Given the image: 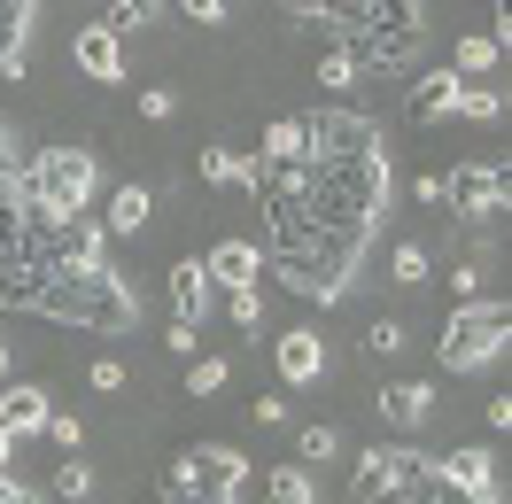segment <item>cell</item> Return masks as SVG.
<instances>
[{"label": "cell", "instance_id": "24", "mask_svg": "<svg viewBox=\"0 0 512 504\" xmlns=\"http://www.w3.org/2000/svg\"><path fill=\"white\" fill-rule=\"evenodd\" d=\"M55 497H94V466L78 450H63V466H55Z\"/></svg>", "mask_w": 512, "mask_h": 504}, {"label": "cell", "instance_id": "12", "mask_svg": "<svg viewBox=\"0 0 512 504\" xmlns=\"http://www.w3.org/2000/svg\"><path fill=\"white\" fill-rule=\"evenodd\" d=\"M272 357H280V380H288V388H311V380L326 373V342L311 334V326L280 334V349H272Z\"/></svg>", "mask_w": 512, "mask_h": 504}, {"label": "cell", "instance_id": "41", "mask_svg": "<svg viewBox=\"0 0 512 504\" xmlns=\"http://www.w3.org/2000/svg\"><path fill=\"white\" fill-rule=\"evenodd\" d=\"M32 497V489H24V481H8V473H0V504H24Z\"/></svg>", "mask_w": 512, "mask_h": 504}, {"label": "cell", "instance_id": "22", "mask_svg": "<svg viewBox=\"0 0 512 504\" xmlns=\"http://www.w3.org/2000/svg\"><path fill=\"white\" fill-rule=\"evenodd\" d=\"M388 280H396V287H419V280H427V241H396V256H388Z\"/></svg>", "mask_w": 512, "mask_h": 504}, {"label": "cell", "instance_id": "3", "mask_svg": "<svg viewBox=\"0 0 512 504\" xmlns=\"http://www.w3.org/2000/svg\"><path fill=\"white\" fill-rule=\"evenodd\" d=\"M16 187H24V210L78 218L101 194V163H94V148H39L32 163H16Z\"/></svg>", "mask_w": 512, "mask_h": 504}, {"label": "cell", "instance_id": "18", "mask_svg": "<svg viewBox=\"0 0 512 504\" xmlns=\"http://www.w3.org/2000/svg\"><path fill=\"white\" fill-rule=\"evenodd\" d=\"M148 210H156V202H148V187H117V194H109V210H101L109 241H117V233H140V225H148Z\"/></svg>", "mask_w": 512, "mask_h": 504}, {"label": "cell", "instance_id": "44", "mask_svg": "<svg viewBox=\"0 0 512 504\" xmlns=\"http://www.w3.org/2000/svg\"><path fill=\"white\" fill-rule=\"evenodd\" d=\"M0 380H8V342H0Z\"/></svg>", "mask_w": 512, "mask_h": 504}, {"label": "cell", "instance_id": "38", "mask_svg": "<svg viewBox=\"0 0 512 504\" xmlns=\"http://www.w3.org/2000/svg\"><path fill=\"white\" fill-rule=\"evenodd\" d=\"M156 489H163V497H187V466H179V458H171V466L156 473Z\"/></svg>", "mask_w": 512, "mask_h": 504}, {"label": "cell", "instance_id": "42", "mask_svg": "<svg viewBox=\"0 0 512 504\" xmlns=\"http://www.w3.org/2000/svg\"><path fill=\"white\" fill-rule=\"evenodd\" d=\"M8 450H16V435H8V427H0V466H8Z\"/></svg>", "mask_w": 512, "mask_h": 504}, {"label": "cell", "instance_id": "23", "mask_svg": "<svg viewBox=\"0 0 512 504\" xmlns=\"http://www.w3.org/2000/svg\"><path fill=\"white\" fill-rule=\"evenodd\" d=\"M272 497H280V504H319V481H311V466H280V473H272Z\"/></svg>", "mask_w": 512, "mask_h": 504}, {"label": "cell", "instance_id": "30", "mask_svg": "<svg viewBox=\"0 0 512 504\" xmlns=\"http://www.w3.org/2000/svg\"><path fill=\"white\" fill-rule=\"evenodd\" d=\"M295 450H303V466H319V458H334V450H342V435H334V427H303V435H295Z\"/></svg>", "mask_w": 512, "mask_h": 504}, {"label": "cell", "instance_id": "43", "mask_svg": "<svg viewBox=\"0 0 512 504\" xmlns=\"http://www.w3.org/2000/svg\"><path fill=\"white\" fill-rule=\"evenodd\" d=\"M288 8H295V16H311V8H319V0H288Z\"/></svg>", "mask_w": 512, "mask_h": 504}, {"label": "cell", "instance_id": "13", "mask_svg": "<svg viewBox=\"0 0 512 504\" xmlns=\"http://www.w3.org/2000/svg\"><path fill=\"white\" fill-rule=\"evenodd\" d=\"M458 70H427V78H412V94H404V109H412V125H435V117H450V101H458Z\"/></svg>", "mask_w": 512, "mask_h": 504}, {"label": "cell", "instance_id": "21", "mask_svg": "<svg viewBox=\"0 0 512 504\" xmlns=\"http://www.w3.org/2000/svg\"><path fill=\"white\" fill-rule=\"evenodd\" d=\"M357 78H365V63H357L350 47H326V55H319V86H326V94H350Z\"/></svg>", "mask_w": 512, "mask_h": 504}, {"label": "cell", "instance_id": "17", "mask_svg": "<svg viewBox=\"0 0 512 504\" xmlns=\"http://www.w3.org/2000/svg\"><path fill=\"white\" fill-rule=\"evenodd\" d=\"M210 303H218V287H210V272H202V264H171V311L202 326V311H210Z\"/></svg>", "mask_w": 512, "mask_h": 504}, {"label": "cell", "instance_id": "16", "mask_svg": "<svg viewBox=\"0 0 512 504\" xmlns=\"http://www.w3.org/2000/svg\"><path fill=\"white\" fill-rule=\"evenodd\" d=\"M24 32H32V0H0V78H24Z\"/></svg>", "mask_w": 512, "mask_h": 504}, {"label": "cell", "instance_id": "29", "mask_svg": "<svg viewBox=\"0 0 512 504\" xmlns=\"http://www.w3.org/2000/svg\"><path fill=\"white\" fill-rule=\"evenodd\" d=\"M225 380H233V373H225V357H194V373H187V396H218Z\"/></svg>", "mask_w": 512, "mask_h": 504}, {"label": "cell", "instance_id": "19", "mask_svg": "<svg viewBox=\"0 0 512 504\" xmlns=\"http://www.w3.org/2000/svg\"><path fill=\"white\" fill-rule=\"evenodd\" d=\"M303 156H311L303 117H272V125H264V156H256V163H303Z\"/></svg>", "mask_w": 512, "mask_h": 504}, {"label": "cell", "instance_id": "11", "mask_svg": "<svg viewBox=\"0 0 512 504\" xmlns=\"http://www.w3.org/2000/svg\"><path fill=\"white\" fill-rule=\"evenodd\" d=\"M47 388H32V380H0V427L8 435H39L47 427Z\"/></svg>", "mask_w": 512, "mask_h": 504}, {"label": "cell", "instance_id": "8", "mask_svg": "<svg viewBox=\"0 0 512 504\" xmlns=\"http://www.w3.org/2000/svg\"><path fill=\"white\" fill-rule=\"evenodd\" d=\"M435 481H443V489H458V497H474V504H497V497H505V481H497V458H489L481 442L450 450L443 466H435Z\"/></svg>", "mask_w": 512, "mask_h": 504}, {"label": "cell", "instance_id": "33", "mask_svg": "<svg viewBox=\"0 0 512 504\" xmlns=\"http://www.w3.org/2000/svg\"><path fill=\"white\" fill-rule=\"evenodd\" d=\"M125 365H117V357H94V373H86V388H101V396H125Z\"/></svg>", "mask_w": 512, "mask_h": 504}, {"label": "cell", "instance_id": "37", "mask_svg": "<svg viewBox=\"0 0 512 504\" xmlns=\"http://www.w3.org/2000/svg\"><path fill=\"white\" fill-rule=\"evenodd\" d=\"M249 419H256V427H288V396H256Z\"/></svg>", "mask_w": 512, "mask_h": 504}, {"label": "cell", "instance_id": "14", "mask_svg": "<svg viewBox=\"0 0 512 504\" xmlns=\"http://www.w3.org/2000/svg\"><path fill=\"white\" fill-rule=\"evenodd\" d=\"M381 458H388V497H435V466L419 458L412 442H388Z\"/></svg>", "mask_w": 512, "mask_h": 504}, {"label": "cell", "instance_id": "32", "mask_svg": "<svg viewBox=\"0 0 512 504\" xmlns=\"http://www.w3.org/2000/svg\"><path fill=\"white\" fill-rule=\"evenodd\" d=\"M39 435L55 442V450H78V442H86V427H78L70 411H47V427H39Z\"/></svg>", "mask_w": 512, "mask_h": 504}, {"label": "cell", "instance_id": "1", "mask_svg": "<svg viewBox=\"0 0 512 504\" xmlns=\"http://www.w3.org/2000/svg\"><path fill=\"white\" fill-rule=\"evenodd\" d=\"M264 210H272V249H264V264H272L295 295H311L319 311H326V303H342V287L357 280V249H365V241L319 225L311 210H303V194H288V187L264 194Z\"/></svg>", "mask_w": 512, "mask_h": 504}, {"label": "cell", "instance_id": "4", "mask_svg": "<svg viewBox=\"0 0 512 504\" xmlns=\"http://www.w3.org/2000/svg\"><path fill=\"white\" fill-rule=\"evenodd\" d=\"M505 342H512V311L489 295H466L443 326V373H481V365L505 357Z\"/></svg>", "mask_w": 512, "mask_h": 504}, {"label": "cell", "instance_id": "25", "mask_svg": "<svg viewBox=\"0 0 512 504\" xmlns=\"http://www.w3.org/2000/svg\"><path fill=\"white\" fill-rule=\"evenodd\" d=\"M404 342H412V334H404V318H373V326H365V357H396Z\"/></svg>", "mask_w": 512, "mask_h": 504}, {"label": "cell", "instance_id": "45", "mask_svg": "<svg viewBox=\"0 0 512 504\" xmlns=\"http://www.w3.org/2000/svg\"><path fill=\"white\" fill-rule=\"evenodd\" d=\"M218 8H241V0H218Z\"/></svg>", "mask_w": 512, "mask_h": 504}, {"label": "cell", "instance_id": "15", "mask_svg": "<svg viewBox=\"0 0 512 504\" xmlns=\"http://www.w3.org/2000/svg\"><path fill=\"white\" fill-rule=\"evenodd\" d=\"M435 411V380H388L381 388V419L388 427H419Z\"/></svg>", "mask_w": 512, "mask_h": 504}, {"label": "cell", "instance_id": "26", "mask_svg": "<svg viewBox=\"0 0 512 504\" xmlns=\"http://www.w3.org/2000/svg\"><path fill=\"white\" fill-rule=\"evenodd\" d=\"M450 63H458V78H474V70H489V63H497V39H489V32L458 39V55H450Z\"/></svg>", "mask_w": 512, "mask_h": 504}, {"label": "cell", "instance_id": "5", "mask_svg": "<svg viewBox=\"0 0 512 504\" xmlns=\"http://www.w3.org/2000/svg\"><path fill=\"white\" fill-rule=\"evenodd\" d=\"M443 202L474 225V233L505 225V163H497V171H489V163H458V171H443Z\"/></svg>", "mask_w": 512, "mask_h": 504}, {"label": "cell", "instance_id": "31", "mask_svg": "<svg viewBox=\"0 0 512 504\" xmlns=\"http://www.w3.org/2000/svg\"><path fill=\"white\" fill-rule=\"evenodd\" d=\"M140 117H148V125H171V117H179V94H171V86H148V94H140Z\"/></svg>", "mask_w": 512, "mask_h": 504}, {"label": "cell", "instance_id": "2", "mask_svg": "<svg viewBox=\"0 0 512 504\" xmlns=\"http://www.w3.org/2000/svg\"><path fill=\"white\" fill-rule=\"evenodd\" d=\"M32 311L63 318V326H94V334H132V326H140V295H132L109 264H63V272L39 280Z\"/></svg>", "mask_w": 512, "mask_h": 504}, {"label": "cell", "instance_id": "27", "mask_svg": "<svg viewBox=\"0 0 512 504\" xmlns=\"http://www.w3.org/2000/svg\"><path fill=\"white\" fill-rule=\"evenodd\" d=\"M458 117H474V125H489L497 109H505V94H489V86H458V101H450Z\"/></svg>", "mask_w": 512, "mask_h": 504}, {"label": "cell", "instance_id": "35", "mask_svg": "<svg viewBox=\"0 0 512 504\" xmlns=\"http://www.w3.org/2000/svg\"><path fill=\"white\" fill-rule=\"evenodd\" d=\"M450 287H458V303L481 295V256H458V264H450Z\"/></svg>", "mask_w": 512, "mask_h": 504}, {"label": "cell", "instance_id": "28", "mask_svg": "<svg viewBox=\"0 0 512 504\" xmlns=\"http://www.w3.org/2000/svg\"><path fill=\"white\" fill-rule=\"evenodd\" d=\"M225 318H233L241 334H256V318H264V295H256V287H225Z\"/></svg>", "mask_w": 512, "mask_h": 504}, {"label": "cell", "instance_id": "20", "mask_svg": "<svg viewBox=\"0 0 512 504\" xmlns=\"http://www.w3.org/2000/svg\"><path fill=\"white\" fill-rule=\"evenodd\" d=\"M350 497L357 504H381L388 497V458H381V450H365V458L350 466Z\"/></svg>", "mask_w": 512, "mask_h": 504}, {"label": "cell", "instance_id": "10", "mask_svg": "<svg viewBox=\"0 0 512 504\" xmlns=\"http://www.w3.org/2000/svg\"><path fill=\"white\" fill-rule=\"evenodd\" d=\"M202 272H210V287H256L264 280V249H256V241H218V249L202 256Z\"/></svg>", "mask_w": 512, "mask_h": 504}, {"label": "cell", "instance_id": "36", "mask_svg": "<svg viewBox=\"0 0 512 504\" xmlns=\"http://www.w3.org/2000/svg\"><path fill=\"white\" fill-rule=\"evenodd\" d=\"M194 342H202V326H194V318H179V326L163 334V349H171V357H194Z\"/></svg>", "mask_w": 512, "mask_h": 504}, {"label": "cell", "instance_id": "7", "mask_svg": "<svg viewBox=\"0 0 512 504\" xmlns=\"http://www.w3.org/2000/svg\"><path fill=\"white\" fill-rule=\"evenodd\" d=\"M187 497H210V504H225L241 481H249V458L233 450V442H187Z\"/></svg>", "mask_w": 512, "mask_h": 504}, {"label": "cell", "instance_id": "9", "mask_svg": "<svg viewBox=\"0 0 512 504\" xmlns=\"http://www.w3.org/2000/svg\"><path fill=\"white\" fill-rule=\"evenodd\" d=\"M70 55H78V70L101 78V86H117V78H125V32H117V24H86V32L70 39Z\"/></svg>", "mask_w": 512, "mask_h": 504}, {"label": "cell", "instance_id": "40", "mask_svg": "<svg viewBox=\"0 0 512 504\" xmlns=\"http://www.w3.org/2000/svg\"><path fill=\"white\" fill-rule=\"evenodd\" d=\"M0 171H16V125H0Z\"/></svg>", "mask_w": 512, "mask_h": 504}, {"label": "cell", "instance_id": "34", "mask_svg": "<svg viewBox=\"0 0 512 504\" xmlns=\"http://www.w3.org/2000/svg\"><path fill=\"white\" fill-rule=\"evenodd\" d=\"M148 16H156V0H109V24H117V32H140Z\"/></svg>", "mask_w": 512, "mask_h": 504}, {"label": "cell", "instance_id": "39", "mask_svg": "<svg viewBox=\"0 0 512 504\" xmlns=\"http://www.w3.org/2000/svg\"><path fill=\"white\" fill-rule=\"evenodd\" d=\"M179 8H187V16H194V24H218V16H225V8H218V0H179Z\"/></svg>", "mask_w": 512, "mask_h": 504}, {"label": "cell", "instance_id": "6", "mask_svg": "<svg viewBox=\"0 0 512 504\" xmlns=\"http://www.w3.org/2000/svg\"><path fill=\"white\" fill-rule=\"evenodd\" d=\"M303 140H311V156H373L381 148V125L365 117V109H311L303 117Z\"/></svg>", "mask_w": 512, "mask_h": 504}]
</instances>
